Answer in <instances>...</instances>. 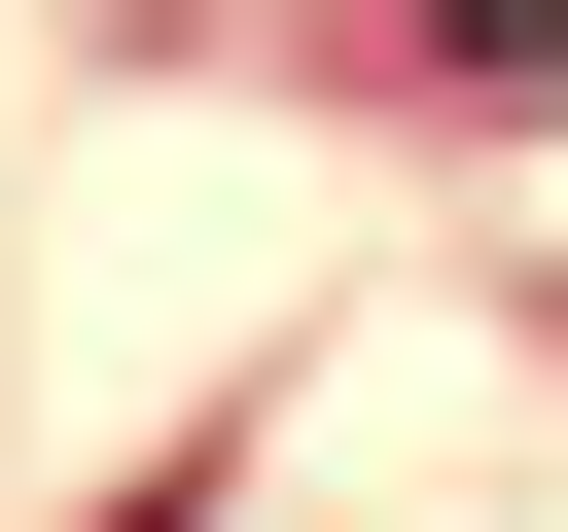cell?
Here are the masks:
<instances>
[{
  "label": "cell",
  "instance_id": "6da1fadb",
  "mask_svg": "<svg viewBox=\"0 0 568 532\" xmlns=\"http://www.w3.org/2000/svg\"><path fill=\"white\" fill-rule=\"evenodd\" d=\"M426 35H462V71H568V0H426Z\"/></svg>",
  "mask_w": 568,
  "mask_h": 532
}]
</instances>
